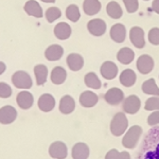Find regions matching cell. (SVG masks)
<instances>
[{
	"label": "cell",
	"mask_w": 159,
	"mask_h": 159,
	"mask_svg": "<svg viewBox=\"0 0 159 159\" xmlns=\"http://www.w3.org/2000/svg\"><path fill=\"white\" fill-rule=\"evenodd\" d=\"M129 127V120L124 112H118L112 118L110 122V132L114 136L119 137L125 133V130Z\"/></svg>",
	"instance_id": "obj_1"
},
{
	"label": "cell",
	"mask_w": 159,
	"mask_h": 159,
	"mask_svg": "<svg viewBox=\"0 0 159 159\" xmlns=\"http://www.w3.org/2000/svg\"><path fill=\"white\" fill-rule=\"evenodd\" d=\"M141 135H142V129L139 125H134L127 130L125 136H123L122 139V145L124 148L132 150V148H136V145L138 144Z\"/></svg>",
	"instance_id": "obj_2"
},
{
	"label": "cell",
	"mask_w": 159,
	"mask_h": 159,
	"mask_svg": "<svg viewBox=\"0 0 159 159\" xmlns=\"http://www.w3.org/2000/svg\"><path fill=\"white\" fill-rule=\"evenodd\" d=\"M12 83L16 88L29 89L33 85V81L31 76L25 71H17L12 75Z\"/></svg>",
	"instance_id": "obj_3"
},
{
	"label": "cell",
	"mask_w": 159,
	"mask_h": 159,
	"mask_svg": "<svg viewBox=\"0 0 159 159\" xmlns=\"http://www.w3.org/2000/svg\"><path fill=\"white\" fill-rule=\"evenodd\" d=\"M49 155L53 159H66L68 156L67 145L61 141H55L50 145Z\"/></svg>",
	"instance_id": "obj_4"
},
{
	"label": "cell",
	"mask_w": 159,
	"mask_h": 159,
	"mask_svg": "<svg viewBox=\"0 0 159 159\" xmlns=\"http://www.w3.org/2000/svg\"><path fill=\"white\" fill-rule=\"evenodd\" d=\"M141 107V101L137 96H129L125 98L122 102V108L126 114H137Z\"/></svg>",
	"instance_id": "obj_5"
},
{
	"label": "cell",
	"mask_w": 159,
	"mask_h": 159,
	"mask_svg": "<svg viewBox=\"0 0 159 159\" xmlns=\"http://www.w3.org/2000/svg\"><path fill=\"white\" fill-rule=\"evenodd\" d=\"M104 100L109 105H119L124 100V93L120 88L112 87V88L108 89L106 93L104 94Z\"/></svg>",
	"instance_id": "obj_6"
},
{
	"label": "cell",
	"mask_w": 159,
	"mask_h": 159,
	"mask_svg": "<svg viewBox=\"0 0 159 159\" xmlns=\"http://www.w3.org/2000/svg\"><path fill=\"white\" fill-rule=\"evenodd\" d=\"M129 39H130V43H132L136 48L142 49L145 46L144 31L141 29L140 27L132 28L129 32Z\"/></svg>",
	"instance_id": "obj_7"
},
{
	"label": "cell",
	"mask_w": 159,
	"mask_h": 159,
	"mask_svg": "<svg viewBox=\"0 0 159 159\" xmlns=\"http://www.w3.org/2000/svg\"><path fill=\"white\" fill-rule=\"evenodd\" d=\"M17 118V110L11 105L0 108V123L1 124H11L16 120Z\"/></svg>",
	"instance_id": "obj_8"
},
{
	"label": "cell",
	"mask_w": 159,
	"mask_h": 159,
	"mask_svg": "<svg viewBox=\"0 0 159 159\" xmlns=\"http://www.w3.org/2000/svg\"><path fill=\"white\" fill-rule=\"evenodd\" d=\"M87 29H88L89 33L93 36H102L106 32V24H105L104 20L94 18L91 19L87 24Z\"/></svg>",
	"instance_id": "obj_9"
},
{
	"label": "cell",
	"mask_w": 159,
	"mask_h": 159,
	"mask_svg": "<svg viewBox=\"0 0 159 159\" xmlns=\"http://www.w3.org/2000/svg\"><path fill=\"white\" fill-rule=\"evenodd\" d=\"M137 69L141 74H148L154 69V60L148 54L140 55L137 60Z\"/></svg>",
	"instance_id": "obj_10"
},
{
	"label": "cell",
	"mask_w": 159,
	"mask_h": 159,
	"mask_svg": "<svg viewBox=\"0 0 159 159\" xmlns=\"http://www.w3.org/2000/svg\"><path fill=\"white\" fill-rule=\"evenodd\" d=\"M38 108L43 112H50L55 107V99L52 94L45 93L39 97L37 102Z\"/></svg>",
	"instance_id": "obj_11"
},
{
	"label": "cell",
	"mask_w": 159,
	"mask_h": 159,
	"mask_svg": "<svg viewBox=\"0 0 159 159\" xmlns=\"http://www.w3.org/2000/svg\"><path fill=\"white\" fill-rule=\"evenodd\" d=\"M110 37L115 43H121L126 38V29L122 24H116L110 29Z\"/></svg>",
	"instance_id": "obj_12"
},
{
	"label": "cell",
	"mask_w": 159,
	"mask_h": 159,
	"mask_svg": "<svg viewBox=\"0 0 159 159\" xmlns=\"http://www.w3.org/2000/svg\"><path fill=\"white\" fill-rule=\"evenodd\" d=\"M16 102L21 109H29L33 106L34 98H33L31 92L24 90V91H20L19 93L17 94Z\"/></svg>",
	"instance_id": "obj_13"
},
{
	"label": "cell",
	"mask_w": 159,
	"mask_h": 159,
	"mask_svg": "<svg viewBox=\"0 0 159 159\" xmlns=\"http://www.w3.org/2000/svg\"><path fill=\"white\" fill-rule=\"evenodd\" d=\"M99 101V97L97 96L94 92L92 91H83L80 96V104L83 107H86V108H90V107H93L94 105L98 103Z\"/></svg>",
	"instance_id": "obj_14"
},
{
	"label": "cell",
	"mask_w": 159,
	"mask_h": 159,
	"mask_svg": "<svg viewBox=\"0 0 159 159\" xmlns=\"http://www.w3.org/2000/svg\"><path fill=\"white\" fill-rule=\"evenodd\" d=\"M89 148L86 143L79 142L73 145L72 151H71V155L73 159H87L89 157Z\"/></svg>",
	"instance_id": "obj_15"
},
{
	"label": "cell",
	"mask_w": 159,
	"mask_h": 159,
	"mask_svg": "<svg viewBox=\"0 0 159 159\" xmlns=\"http://www.w3.org/2000/svg\"><path fill=\"white\" fill-rule=\"evenodd\" d=\"M101 74L106 80H114L118 74V66L112 61H105L101 66Z\"/></svg>",
	"instance_id": "obj_16"
},
{
	"label": "cell",
	"mask_w": 159,
	"mask_h": 159,
	"mask_svg": "<svg viewBox=\"0 0 159 159\" xmlns=\"http://www.w3.org/2000/svg\"><path fill=\"white\" fill-rule=\"evenodd\" d=\"M64 54V49L60 45H51L45 51V56L48 61H58Z\"/></svg>",
	"instance_id": "obj_17"
},
{
	"label": "cell",
	"mask_w": 159,
	"mask_h": 159,
	"mask_svg": "<svg viewBox=\"0 0 159 159\" xmlns=\"http://www.w3.org/2000/svg\"><path fill=\"white\" fill-rule=\"evenodd\" d=\"M25 11L28 15L33 17H36V18H40L43 17V10L42 7L39 6L37 1L35 0H29V1L25 2Z\"/></svg>",
	"instance_id": "obj_18"
},
{
	"label": "cell",
	"mask_w": 159,
	"mask_h": 159,
	"mask_svg": "<svg viewBox=\"0 0 159 159\" xmlns=\"http://www.w3.org/2000/svg\"><path fill=\"white\" fill-rule=\"evenodd\" d=\"M67 65L72 71H80L84 66V58L78 53H71L67 57Z\"/></svg>",
	"instance_id": "obj_19"
},
{
	"label": "cell",
	"mask_w": 159,
	"mask_h": 159,
	"mask_svg": "<svg viewBox=\"0 0 159 159\" xmlns=\"http://www.w3.org/2000/svg\"><path fill=\"white\" fill-rule=\"evenodd\" d=\"M75 108V102L71 96H64L60 101V111L64 115H69Z\"/></svg>",
	"instance_id": "obj_20"
},
{
	"label": "cell",
	"mask_w": 159,
	"mask_h": 159,
	"mask_svg": "<svg viewBox=\"0 0 159 159\" xmlns=\"http://www.w3.org/2000/svg\"><path fill=\"white\" fill-rule=\"evenodd\" d=\"M54 35L61 40L68 39L71 35V28L66 22H60L54 27Z\"/></svg>",
	"instance_id": "obj_21"
},
{
	"label": "cell",
	"mask_w": 159,
	"mask_h": 159,
	"mask_svg": "<svg viewBox=\"0 0 159 159\" xmlns=\"http://www.w3.org/2000/svg\"><path fill=\"white\" fill-rule=\"evenodd\" d=\"M83 10L85 14L93 16L101 11V2L99 0H84Z\"/></svg>",
	"instance_id": "obj_22"
},
{
	"label": "cell",
	"mask_w": 159,
	"mask_h": 159,
	"mask_svg": "<svg viewBox=\"0 0 159 159\" xmlns=\"http://www.w3.org/2000/svg\"><path fill=\"white\" fill-rule=\"evenodd\" d=\"M137 75L132 69H125L120 74V83L125 87H132L136 83Z\"/></svg>",
	"instance_id": "obj_23"
},
{
	"label": "cell",
	"mask_w": 159,
	"mask_h": 159,
	"mask_svg": "<svg viewBox=\"0 0 159 159\" xmlns=\"http://www.w3.org/2000/svg\"><path fill=\"white\" fill-rule=\"evenodd\" d=\"M117 58L121 64L129 65V64H130L133 61H134L135 52L129 47L121 48V49L119 50V52H118V54H117Z\"/></svg>",
	"instance_id": "obj_24"
},
{
	"label": "cell",
	"mask_w": 159,
	"mask_h": 159,
	"mask_svg": "<svg viewBox=\"0 0 159 159\" xmlns=\"http://www.w3.org/2000/svg\"><path fill=\"white\" fill-rule=\"evenodd\" d=\"M67 78V72L63 67H54L51 71V82L55 85H61L66 81Z\"/></svg>",
	"instance_id": "obj_25"
},
{
	"label": "cell",
	"mask_w": 159,
	"mask_h": 159,
	"mask_svg": "<svg viewBox=\"0 0 159 159\" xmlns=\"http://www.w3.org/2000/svg\"><path fill=\"white\" fill-rule=\"evenodd\" d=\"M34 73L35 78H36V84L38 86H43L47 82L48 68L43 64H39L34 67Z\"/></svg>",
	"instance_id": "obj_26"
},
{
	"label": "cell",
	"mask_w": 159,
	"mask_h": 159,
	"mask_svg": "<svg viewBox=\"0 0 159 159\" xmlns=\"http://www.w3.org/2000/svg\"><path fill=\"white\" fill-rule=\"evenodd\" d=\"M106 13L108 16L112 19H119L122 17V9L120 4L116 1H110L106 6Z\"/></svg>",
	"instance_id": "obj_27"
},
{
	"label": "cell",
	"mask_w": 159,
	"mask_h": 159,
	"mask_svg": "<svg viewBox=\"0 0 159 159\" xmlns=\"http://www.w3.org/2000/svg\"><path fill=\"white\" fill-rule=\"evenodd\" d=\"M141 89L145 94L150 96H157L159 97V87L156 85V82L154 79H148L141 86Z\"/></svg>",
	"instance_id": "obj_28"
},
{
	"label": "cell",
	"mask_w": 159,
	"mask_h": 159,
	"mask_svg": "<svg viewBox=\"0 0 159 159\" xmlns=\"http://www.w3.org/2000/svg\"><path fill=\"white\" fill-rule=\"evenodd\" d=\"M86 86L91 89H100L101 88V81H100L99 76L94 72H89L85 75L84 79Z\"/></svg>",
	"instance_id": "obj_29"
},
{
	"label": "cell",
	"mask_w": 159,
	"mask_h": 159,
	"mask_svg": "<svg viewBox=\"0 0 159 159\" xmlns=\"http://www.w3.org/2000/svg\"><path fill=\"white\" fill-rule=\"evenodd\" d=\"M66 16H67V18L72 22L79 21L80 17H81V13H80L78 6H75V4H70V6L66 9Z\"/></svg>",
	"instance_id": "obj_30"
},
{
	"label": "cell",
	"mask_w": 159,
	"mask_h": 159,
	"mask_svg": "<svg viewBox=\"0 0 159 159\" xmlns=\"http://www.w3.org/2000/svg\"><path fill=\"white\" fill-rule=\"evenodd\" d=\"M61 16V12L58 7H49V9L46 11V19L49 24H52L54 22L56 19H58Z\"/></svg>",
	"instance_id": "obj_31"
},
{
	"label": "cell",
	"mask_w": 159,
	"mask_h": 159,
	"mask_svg": "<svg viewBox=\"0 0 159 159\" xmlns=\"http://www.w3.org/2000/svg\"><path fill=\"white\" fill-rule=\"evenodd\" d=\"M145 110H159V97L157 96H153L151 98H148L145 102L144 105Z\"/></svg>",
	"instance_id": "obj_32"
},
{
	"label": "cell",
	"mask_w": 159,
	"mask_h": 159,
	"mask_svg": "<svg viewBox=\"0 0 159 159\" xmlns=\"http://www.w3.org/2000/svg\"><path fill=\"white\" fill-rule=\"evenodd\" d=\"M148 40L154 46H159V28H153L148 32Z\"/></svg>",
	"instance_id": "obj_33"
},
{
	"label": "cell",
	"mask_w": 159,
	"mask_h": 159,
	"mask_svg": "<svg viewBox=\"0 0 159 159\" xmlns=\"http://www.w3.org/2000/svg\"><path fill=\"white\" fill-rule=\"evenodd\" d=\"M12 96V88L7 83L0 82V98L7 99Z\"/></svg>",
	"instance_id": "obj_34"
},
{
	"label": "cell",
	"mask_w": 159,
	"mask_h": 159,
	"mask_svg": "<svg viewBox=\"0 0 159 159\" xmlns=\"http://www.w3.org/2000/svg\"><path fill=\"white\" fill-rule=\"evenodd\" d=\"M123 3L125 6V9L129 13H135L138 10L139 3H138V0H123Z\"/></svg>",
	"instance_id": "obj_35"
},
{
	"label": "cell",
	"mask_w": 159,
	"mask_h": 159,
	"mask_svg": "<svg viewBox=\"0 0 159 159\" xmlns=\"http://www.w3.org/2000/svg\"><path fill=\"white\" fill-rule=\"evenodd\" d=\"M148 124L150 126H155L159 124V110H155L148 117Z\"/></svg>",
	"instance_id": "obj_36"
},
{
	"label": "cell",
	"mask_w": 159,
	"mask_h": 159,
	"mask_svg": "<svg viewBox=\"0 0 159 159\" xmlns=\"http://www.w3.org/2000/svg\"><path fill=\"white\" fill-rule=\"evenodd\" d=\"M144 159H159V142L156 144V148L152 151H148L145 154Z\"/></svg>",
	"instance_id": "obj_37"
},
{
	"label": "cell",
	"mask_w": 159,
	"mask_h": 159,
	"mask_svg": "<svg viewBox=\"0 0 159 159\" xmlns=\"http://www.w3.org/2000/svg\"><path fill=\"white\" fill-rule=\"evenodd\" d=\"M105 159H120V152L115 148L108 151V153L105 156Z\"/></svg>",
	"instance_id": "obj_38"
},
{
	"label": "cell",
	"mask_w": 159,
	"mask_h": 159,
	"mask_svg": "<svg viewBox=\"0 0 159 159\" xmlns=\"http://www.w3.org/2000/svg\"><path fill=\"white\" fill-rule=\"evenodd\" d=\"M152 10L155 13L159 14V0H154L152 3Z\"/></svg>",
	"instance_id": "obj_39"
},
{
	"label": "cell",
	"mask_w": 159,
	"mask_h": 159,
	"mask_svg": "<svg viewBox=\"0 0 159 159\" xmlns=\"http://www.w3.org/2000/svg\"><path fill=\"white\" fill-rule=\"evenodd\" d=\"M120 159H130V155L127 152H120Z\"/></svg>",
	"instance_id": "obj_40"
},
{
	"label": "cell",
	"mask_w": 159,
	"mask_h": 159,
	"mask_svg": "<svg viewBox=\"0 0 159 159\" xmlns=\"http://www.w3.org/2000/svg\"><path fill=\"white\" fill-rule=\"evenodd\" d=\"M6 69H7L6 64L2 63V61H0V75H1V74L3 73L4 71H6Z\"/></svg>",
	"instance_id": "obj_41"
},
{
	"label": "cell",
	"mask_w": 159,
	"mask_h": 159,
	"mask_svg": "<svg viewBox=\"0 0 159 159\" xmlns=\"http://www.w3.org/2000/svg\"><path fill=\"white\" fill-rule=\"evenodd\" d=\"M43 2H46V3H54L55 0H42Z\"/></svg>",
	"instance_id": "obj_42"
},
{
	"label": "cell",
	"mask_w": 159,
	"mask_h": 159,
	"mask_svg": "<svg viewBox=\"0 0 159 159\" xmlns=\"http://www.w3.org/2000/svg\"><path fill=\"white\" fill-rule=\"evenodd\" d=\"M144 1H148V0H144Z\"/></svg>",
	"instance_id": "obj_43"
}]
</instances>
